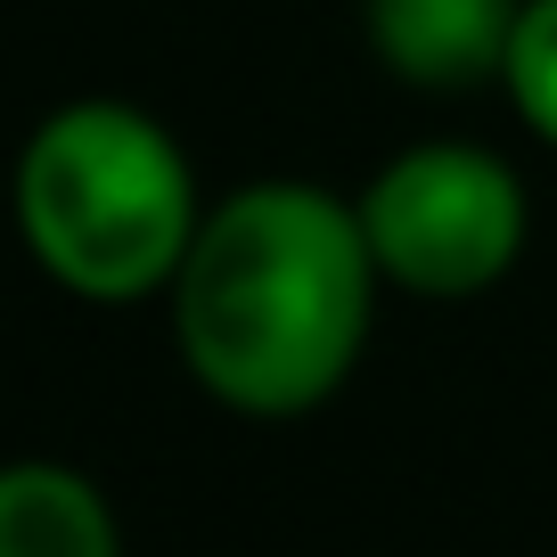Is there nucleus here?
I'll return each instance as SVG.
<instances>
[{
    "label": "nucleus",
    "mask_w": 557,
    "mask_h": 557,
    "mask_svg": "<svg viewBox=\"0 0 557 557\" xmlns=\"http://www.w3.org/2000/svg\"><path fill=\"white\" fill-rule=\"evenodd\" d=\"M369 278L377 255L361 213L320 189H246L197 222L173 278L181 352L238 410H312L369 336Z\"/></svg>",
    "instance_id": "1"
},
{
    "label": "nucleus",
    "mask_w": 557,
    "mask_h": 557,
    "mask_svg": "<svg viewBox=\"0 0 557 557\" xmlns=\"http://www.w3.org/2000/svg\"><path fill=\"white\" fill-rule=\"evenodd\" d=\"M17 222L34 262L74 296H148L197 246V189L181 148L115 99L58 107L17 164Z\"/></svg>",
    "instance_id": "2"
},
{
    "label": "nucleus",
    "mask_w": 557,
    "mask_h": 557,
    "mask_svg": "<svg viewBox=\"0 0 557 557\" xmlns=\"http://www.w3.org/2000/svg\"><path fill=\"white\" fill-rule=\"evenodd\" d=\"M361 230L410 296H475L524 246V189L484 148H410L369 181Z\"/></svg>",
    "instance_id": "3"
},
{
    "label": "nucleus",
    "mask_w": 557,
    "mask_h": 557,
    "mask_svg": "<svg viewBox=\"0 0 557 557\" xmlns=\"http://www.w3.org/2000/svg\"><path fill=\"white\" fill-rule=\"evenodd\" d=\"M517 0H369V41L410 83H475L508 66Z\"/></svg>",
    "instance_id": "4"
},
{
    "label": "nucleus",
    "mask_w": 557,
    "mask_h": 557,
    "mask_svg": "<svg viewBox=\"0 0 557 557\" xmlns=\"http://www.w3.org/2000/svg\"><path fill=\"white\" fill-rule=\"evenodd\" d=\"M0 557H123L107 500L66 468H0Z\"/></svg>",
    "instance_id": "5"
},
{
    "label": "nucleus",
    "mask_w": 557,
    "mask_h": 557,
    "mask_svg": "<svg viewBox=\"0 0 557 557\" xmlns=\"http://www.w3.org/2000/svg\"><path fill=\"white\" fill-rule=\"evenodd\" d=\"M508 90H517L524 123L541 139H557V0H524L517 34H508Z\"/></svg>",
    "instance_id": "6"
}]
</instances>
